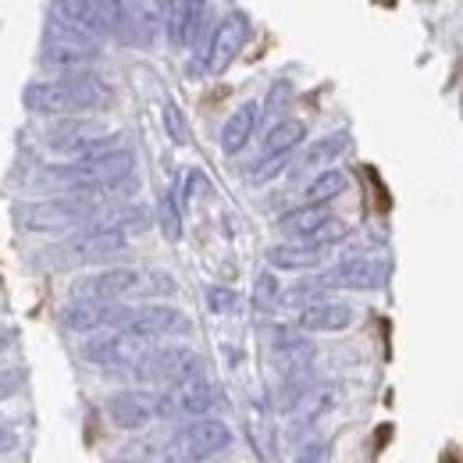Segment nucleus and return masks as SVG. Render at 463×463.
<instances>
[{"label": "nucleus", "instance_id": "1", "mask_svg": "<svg viewBox=\"0 0 463 463\" xmlns=\"http://www.w3.org/2000/svg\"><path fill=\"white\" fill-rule=\"evenodd\" d=\"M25 108L33 115H82V111H97V108H108L115 100V90L90 68H79V71H64L58 79H40V82H29L25 93H22Z\"/></svg>", "mask_w": 463, "mask_h": 463}, {"label": "nucleus", "instance_id": "2", "mask_svg": "<svg viewBox=\"0 0 463 463\" xmlns=\"http://www.w3.org/2000/svg\"><path fill=\"white\" fill-rule=\"evenodd\" d=\"M132 150L125 146H111V150H100V154H86V157H71L64 165L54 168H43L40 182H51L58 189L68 193H90V196H100V193H111L118 185L128 182L132 175Z\"/></svg>", "mask_w": 463, "mask_h": 463}, {"label": "nucleus", "instance_id": "3", "mask_svg": "<svg viewBox=\"0 0 463 463\" xmlns=\"http://www.w3.org/2000/svg\"><path fill=\"white\" fill-rule=\"evenodd\" d=\"M97 211V200L90 193L58 196V200H36V203H18L14 222L29 232H64L71 225L90 222Z\"/></svg>", "mask_w": 463, "mask_h": 463}, {"label": "nucleus", "instance_id": "4", "mask_svg": "<svg viewBox=\"0 0 463 463\" xmlns=\"http://www.w3.org/2000/svg\"><path fill=\"white\" fill-rule=\"evenodd\" d=\"M100 58V47L93 36L64 25L61 18L51 14L47 22V33H43V47H40V64L51 68V71H79V68H90L93 61Z\"/></svg>", "mask_w": 463, "mask_h": 463}, {"label": "nucleus", "instance_id": "5", "mask_svg": "<svg viewBox=\"0 0 463 463\" xmlns=\"http://www.w3.org/2000/svg\"><path fill=\"white\" fill-rule=\"evenodd\" d=\"M232 446V428L218 417H193L168 446V457L182 463H203Z\"/></svg>", "mask_w": 463, "mask_h": 463}, {"label": "nucleus", "instance_id": "6", "mask_svg": "<svg viewBox=\"0 0 463 463\" xmlns=\"http://www.w3.org/2000/svg\"><path fill=\"white\" fill-rule=\"evenodd\" d=\"M47 146L64 157H86V154H100V150H111L121 143H118V132H111L104 121L71 115L47 132Z\"/></svg>", "mask_w": 463, "mask_h": 463}, {"label": "nucleus", "instance_id": "7", "mask_svg": "<svg viewBox=\"0 0 463 463\" xmlns=\"http://www.w3.org/2000/svg\"><path fill=\"white\" fill-rule=\"evenodd\" d=\"M250 36H253L250 14H242V11H229V14H225V18L214 25L211 40L203 43V54H200V71H196V75H222L232 61L246 51Z\"/></svg>", "mask_w": 463, "mask_h": 463}, {"label": "nucleus", "instance_id": "8", "mask_svg": "<svg viewBox=\"0 0 463 463\" xmlns=\"http://www.w3.org/2000/svg\"><path fill=\"white\" fill-rule=\"evenodd\" d=\"M132 367H136V378L146 385H178L200 371V356L189 346H157L146 349Z\"/></svg>", "mask_w": 463, "mask_h": 463}, {"label": "nucleus", "instance_id": "9", "mask_svg": "<svg viewBox=\"0 0 463 463\" xmlns=\"http://www.w3.org/2000/svg\"><path fill=\"white\" fill-rule=\"evenodd\" d=\"M125 242H128V235L121 229L108 225V222H97L93 229L79 232L68 242H61L54 253H58L64 264H100V260L118 257L125 250Z\"/></svg>", "mask_w": 463, "mask_h": 463}, {"label": "nucleus", "instance_id": "10", "mask_svg": "<svg viewBox=\"0 0 463 463\" xmlns=\"http://www.w3.org/2000/svg\"><path fill=\"white\" fill-rule=\"evenodd\" d=\"M128 314H132V307H121L118 299H71L61 310V325H64V332L90 335V332H104V328H121Z\"/></svg>", "mask_w": 463, "mask_h": 463}, {"label": "nucleus", "instance_id": "11", "mask_svg": "<svg viewBox=\"0 0 463 463\" xmlns=\"http://www.w3.org/2000/svg\"><path fill=\"white\" fill-rule=\"evenodd\" d=\"M389 279V264L378 260V257H353V260H343L335 268H328L325 275L310 279L314 289L325 292V289H356V292H367V289H382Z\"/></svg>", "mask_w": 463, "mask_h": 463}, {"label": "nucleus", "instance_id": "12", "mask_svg": "<svg viewBox=\"0 0 463 463\" xmlns=\"http://www.w3.org/2000/svg\"><path fill=\"white\" fill-rule=\"evenodd\" d=\"M218 400H222L218 385L193 374V378L172 385V392L157 396V417H203L218 406Z\"/></svg>", "mask_w": 463, "mask_h": 463}, {"label": "nucleus", "instance_id": "13", "mask_svg": "<svg viewBox=\"0 0 463 463\" xmlns=\"http://www.w3.org/2000/svg\"><path fill=\"white\" fill-rule=\"evenodd\" d=\"M146 349H150V343L128 335L125 328H115V332H97L93 339H86L82 356L97 367H132Z\"/></svg>", "mask_w": 463, "mask_h": 463}, {"label": "nucleus", "instance_id": "14", "mask_svg": "<svg viewBox=\"0 0 463 463\" xmlns=\"http://www.w3.org/2000/svg\"><path fill=\"white\" fill-rule=\"evenodd\" d=\"M128 335L154 343V339H168V335H182L189 332V317L175 307H132V314L121 325Z\"/></svg>", "mask_w": 463, "mask_h": 463}, {"label": "nucleus", "instance_id": "15", "mask_svg": "<svg viewBox=\"0 0 463 463\" xmlns=\"http://www.w3.org/2000/svg\"><path fill=\"white\" fill-rule=\"evenodd\" d=\"M143 289V271L136 268H108V271H93L86 279H79L71 286L75 299H121L128 292Z\"/></svg>", "mask_w": 463, "mask_h": 463}, {"label": "nucleus", "instance_id": "16", "mask_svg": "<svg viewBox=\"0 0 463 463\" xmlns=\"http://www.w3.org/2000/svg\"><path fill=\"white\" fill-rule=\"evenodd\" d=\"M108 417L121 431H143L157 417V396H150V392H115L108 400Z\"/></svg>", "mask_w": 463, "mask_h": 463}, {"label": "nucleus", "instance_id": "17", "mask_svg": "<svg viewBox=\"0 0 463 463\" xmlns=\"http://www.w3.org/2000/svg\"><path fill=\"white\" fill-rule=\"evenodd\" d=\"M211 0H172L168 7V33H172L175 47H193L203 33Z\"/></svg>", "mask_w": 463, "mask_h": 463}, {"label": "nucleus", "instance_id": "18", "mask_svg": "<svg viewBox=\"0 0 463 463\" xmlns=\"http://www.w3.org/2000/svg\"><path fill=\"white\" fill-rule=\"evenodd\" d=\"M353 325V307L349 303H335V299H314L299 310L296 328L303 332H346Z\"/></svg>", "mask_w": 463, "mask_h": 463}, {"label": "nucleus", "instance_id": "19", "mask_svg": "<svg viewBox=\"0 0 463 463\" xmlns=\"http://www.w3.org/2000/svg\"><path fill=\"white\" fill-rule=\"evenodd\" d=\"M51 11H54V18H61L64 25L79 29V33H86L93 40L108 36L104 18H100V11H97L93 0H51Z\"/></svg>", "mask_w": 463, "mask_h": 463}, {"label": "nucleus", "instance_id": "20", "mask_svg": "<svg viewBox=\"0 0 463 463\" xmlns=\"http://www.w3.org/2000/svg\"><path fill=\"white\" fill-rule=\"evenodd\" d=\"M257 121H260V104L257 100H246V104H239L232 118L225 121V128H222V150L225 154H242V146L253 139V132H257Z\"/></svg>", "mask_w": 463, "mask_h": 463}, {"label": "nucleus", "instance_id": "21", "mask_svg": "<svg viewBox=\"0 0 463 463\" xmlns=\"http://www.w3.org/2000/svg\"><path fill=\"white\" fill-rule=\"evenodd\" d=\"M328 250L321 246H310V242H282V246H271L268 250V264L275 271H314L321 260H325Z\"/></svg>", "mask_w": 463, "mask_h": 463}, {"label": "nucleus", "instance_id": "22", "mask_svg": "<svg viewBox=\"0 0 463 463\" xmlns=\"http://www.w3.org/2000/svg\"><path fill=\"white\" fill-rule=\"evenodd\" d=\"M271 356L279 364L282 374H296V371H307L310 360H314V343L303 339L299 332H279L275 335V346H271Z\"/></svg>", "mask_w": 463, "mask_h": 463}, {"label": "nucleus", "instance_id": "23", "mask_svg": "<svg viewBox=\"0 0 463 463\" xmlns=\"http://www.w3.org/2000/svg\"><path fill=\"white\" fill-rule=\"evenodd\" d=\"M328 218H332L328 203H303V207H296V211L279 218V229L286 232L289 239H307L310 232L317 229V225H325Z\"/></svg>", "mask_w": 463, "mask_h": 463}, {"label": "nucleus", "instance_id": "24", "mask_svg": "<svg viewBox=\"0 0 463 463\" xmlns=\"http://www.w3.org/2000/svg\"><path fill=\"white\" fill-rule=\"evenodd\" d=\"M303 139H307V125H303L299 118H282V121H275V125L268 128V136H264V154H268V157H275V154H292Z\"/></svg>", "mask_w": 463, "mask_h": 463}, {"label": "nucleus", "instance_id": "25", "mask_svg": "<svg viewBox=\"0 0 463 463\" xmlns=\"http://www.w3.org/2000/svg\"><path fill=\"white\" fill-rule=\"evenodd\" d=\"M349 189V175L339 172V168H325V172H317L310 178V185H307V203H332L335 196H343Z\"/></svg>", "mask_w": 463, "mask_h": 463}, {"label": "nucleus", "instance_id": "26", "mask_svg": "<svg viewBox=\"0 0 463 463\" xmlns=\"http://www.w3.org/2000/svg\"><path fill=\"white\" fill-rule=\"evenodd\" d=\"M157 225H161L168 242L182 239V200H178V189L161 193V200H157Z\"/></svg>", "mask_w": 463, "mask_h": 463}, {"label": "nucleus", "instance_id": "27", "mask_svg": "<svg viewBox=\"0 0 463 463\" xmlns=\"http://www.w3.org/2000/svg\"><path fill=\"white\" fill-rule=\"evenodd\" d=\"M346 132H335V136H325V139H317L307 154H303V161H299V168H321V165H332L343 150H346Z\"/></svg>", "mask_w": 463, "mask_h": 463}, {"label": "nucleus", "instance_id": "28", "mask_svg": "<svg viewBox=\"0 0 463 463\" xmlns=\"http://www.w3.org/2000/svg\"><path fill=\"white\" fill-rule=\"evenodd\" d=\"M282 303V282L275 279V271H260L253 282V310L257 314H271Z\"/></svg>", "mask_w": 463, "mask_h": 463}, {"label": "nucleus", "instance_id": "29", "mask_svg": "<svg viewBox=\"0 0 463 463\" xmlns=\"http://www.w3.org/2000/svg\"><path fill=\"white\" fill-rule=\"evenodd\" d=\"M289 165V154H275V157H260L257 165H253V172H250V182H268V178H275V175L282 172Z\"/></svg>", "mask_w": 463, "mask_h": 463}, {"label": "nucleus", "instance_id": "30", "mask_svg": "<svg viewBox=\"0 0 463 463\" xmlns=\"http://www.w3.org/2000/svg\"><path fill=\"white\" fill-rule=\"evenodd\" d=\"M165 128H168V136H172V143H189V128H185V118L178 111V104H165Z\"/></svg>", "mask_w": 463, "mask_h": 463}, {"label": "nucleus", "instance_id": "31", "mask_svg": "<svg viewBox=\"0 0 463 463\" xmlns=\"http://www.w3.org/2000/svg\"><path fill=\"white\" fill-rule=\"evenodd\" d=\"M207 307H211L214 314H232V310L239 307V296L232 289H225V286H211V289H207Z\"/></svg>", "mask_w": 463, "mask_h": 463}, {"label": "nucleus", "instance_id": "32", "mask_svg": "<svg viewBox=\"0 0 463 463\" xmlns=\"http://www.w3.org/2000/svg\"><path fill=\"white\" fill-rule=\"evenodd\" d=\"M292 463H332V446L328 442H307Z\"/></svg>", "mask_w": 463, "mask_h": 463}, {"label": "nucleus", "instance_id": "33", "mask_svg": "<svg viewBox=\"0 0 463 463\" xmlns=\"http://www.w3.org/2000/svg\"><path fill=\"white\" fill-rule=\"evenodd\" d=\"M14 389H18V374H14V371H4V374H0V400H7Z\"/></svg>", "mask_w": 463, "mask_h": 463}, {"label": "nucleus", "instance_id": "34", "mask_svg": "<svg viewBox=\"0 0 463 463\" xmlns=\"http://www.w3.org/2000/svg\"><path fill=\"white\" fill-rule=\"evenodd\" d=\"M18 446V439H14V431H7V428H0V457L4 453H11Z\"/></svg>", "mask_w": 463, "mask_h": 463}, {"label": "nucleus", "instance_id": "35", "mask_svg": "<svg viewBox=\"0 0 463 463\" xmlns=\"http://www.w3.org/2000/svg\"><path fill=\"white\" fill-rule=\"evenodd\" d=\"M14 339H18V332H14V328H4V325H0V353H7V349L14 346Z\"/></svg>", "mask_w": 463, "mask_h": 463}, {"label": "nucleus", "instance_id": "36", "mask_svg": "<svg viewBox=\"0 0 463 463\" xmlns=\"http://www.w3.org/2000/svg\"><path fill=\"white\" fill-rule=\"evenodd\" d=\"M172 463H182V460H172Z\"/></svg>", "mask_w": 463, "mask_h": 463}, {"label": "nucleus", "instance_id": "37", "mask_svg": "<svg viewBox=\"0 0 463 463\" xmlns=\"http://www.w3.org/2000/svg\"><path fill=\"white\" fill-rule=\"evenodd\" d=\"M93 4H97V0H93Z\"/></svg>", "mask_w": 463, "mask_h": 463}]
</instances>
